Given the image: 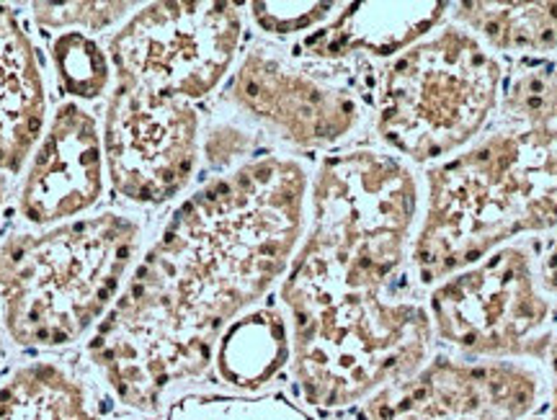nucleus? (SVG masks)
Wrapping results in <instances>:
<instances>
[{"instance_id":"obj_10","label":"nucleus","mask_w":557,"mask_h":420,"mask_svg":"<svg viewBox=\"0 0 557 420\" xmlns=\"http://www.w3.org/2000/svg\"><path fill=\"white\" fill-rule=\"evenodd\" d=\"M103 160L114 192L160 207L191 184L201 160V116L189 101L116 83L103 119Z\"/></svg>"},{"instance_id":"obj_24","label":"nucleus","mask_w":557,"mask_h":420,"mask_svg":"<svg viewBox=\"0 0 557 420\" xmlns=\"http://www.w3.org/2000/svg\"><path fill=\"white\" fill-rule=\"evenodd\" d=\"M540 284L549 299H557V227L549 233L545 248L537 256Z\"/></svg>"},{"instance_id":"obj_11","label":"nucleus","mask_w":557,"mask_h":420,"mask_svg":"<svg viewBox=\"0 0 557 420\" xmlns=\"http://www.w3.org/2000/svg\"><path fill=\"white\" fill-rule=\"evenodd\" d=\"M545 397L540 361L431 356L410 380L338 420H527Z\"/></svg>"},{"instance_id":"obj_1","label":"nucleus","mask_w":557,"mask_h":420,"mask_svg":"<svg viewBox=\"0 0 557 420\" xmlns=\"http://www.w3.org/2000/svg\"><path fill=\"white\" fill-rule=\"evenodd\" d=\"M308 194L302 160L263 156L173 212L88 341L86 367L111 403L160 420L205 380L225 328L287 276L308 227Z\"/></svg>"},{"instance_id":"obj_13","label":"nucleus","mask_w":557,"mask_h":420,"mask_svg":"<svg viewBox=\"0 0 557 420\" xmlns=\"http://www.w3.org/2000/svg\"><path fill=\"white\" fill-rule=\"evenodd\" d=\"M451 3H346L318 32L305 34L297 58L336 65L348 58L395 60L449 18Z\"/></svg>"},{"instance_id":"obj_22","label":"nucleus","mask_w":557,"mask_h":420,"mask_svg":"<svg viewBox=\"0 0 557 420\" xmlns=\"http://www.w3.org/2000/svg\"><path fill=\"white\" fill-rule=\"evenodd\" d=\"M135 3H37L34 21L41 29H88L101 32L124 18Z\"/></svg>"},{"instance_id":"obj_19","label":"nucleus","mask_w":557,"mask_h":420,"mask_svg":"<svg viewBox=\"0 0 557 420\" xmlns=\"http://www.w3.org/2000/svg\"><path fill=\"white\" fill-rule=\"evenodd\" d=\"M52 62L60 86L78 101H94L107 94L111 60L96 39L83 32H62L52 41Z\"/></svg>"},{"instance_id":"obj_2","label":"nucleus","mask_w":557,"mask_h":420,"mask_svg":"<svg viewBox=\"0 0 557 420\" xmlns=\"http://www.w3.org/2000/svg\"><path fill=\"white\" fill-rule=\"evenodd\" d=\"M557 227V129L504 127L423 173L410 274L421 289Z\"/></svg>"},{"instance_id":"obj_15","label":"nucleus","mask_w":557,"mask_h":420,"mask_svg":"<svg viewBox=\"0 0 557 420\" xmlns=\"http://www.w3.org/2000/svg\"><path fill=\"white\" fill-rule=\"evenodd\" d=\"M292 361V328L282 305H256L220 335L212 369L222 387L253 397L269 390Z\"/></svg>"},{"instance_id":"obj_21","label":"nucleus","mask_w":557,"mask_h":420,"mask_svg":"<svg viewBox=\"0 0 557 420\" xmlns=\"http://www.w3.org/2000/svg\"><path fill=\"white\" fill-rule=\"evenodd\" d=\"M160 420H310L297 408L278 400H250V397H233V400L197 403L184 400L165 412Z\"/></svg>"},{"instance_id":"obj_3","label":"nucleus","mask_w":557,"mask_h":420,"mask_svg":"<svg viewBox=\"0 0 557 420\" xmlns=\"http://www.w3.org/2000/svg\"><path fill=\"white\" fill-rule=\"evenodd\" d=\"M421 205V181L395 152L359 147L323 158L310 181V225L278 302L395 286L410 261Z\"/></svg>"},{"instance_id":"obj_17","label":"nucleus","mask_w":557,"mask_h":420,"mask_svg":"<svg viewBox=\"0 0 557 420\" xmlns=\"http://www.w3.org/2000/svg\"><path fill=\"white\" fill-rule=\"evenodd\" d=\"M449 21L465 26L493 54L545 58L557 52V0L553 3H451Z\"/></svg>"},{"instance_id":"obj_25","label":"nucleus","mask_w":557,"mask_h":420,"mask_svg":"<svg viewBox=\"0 0 557 420\" xmlns=\"http://www.w3.org/2000/svg\"><path fill=\"white\" fill-rule=\"evenodd\" d=\"M542 367L547 372V400H549V410H547V420H557V331L549 341L545 356H542Z\"/></svg>"},{"instance_id":"obj_8","label":"nucleus","mask_w":557,"mask_h":420,"mask_svg":"<svg viewBox=\"0 0 557 420\" xmlns=\"http://www.w3.org/2000/svg\"><path fill=\"white\" fill-rule=\"evenodd\" d=\"M240 9L197 0L135 11L109 45L116 83L189 103L214 94L238 62L246 34Z\"/></svg>"},{"instance_id":"obj_27","label":"nucleus","mask_w":557,"mask_h":420,"mask_svg":"<svg viewBox=\"0 0 557 420\" xmlns=\"http://www.w3.org/2000/svg\"><path fill=\"white\" fill-rule=\"evenodd\" d=\"M3 192H5V178L0 176V201H3Z\"/></svg>"},{"instance_id":"obj_28","label":"nucleus","mask_w":557,"mask_h":420,"mask_svg":"<svg viewBox=\"0 0 557 420\" xmlns=\"http://www.w3.org/2000/svg\"><path fill=\"white\" fill-rule=\"evenodd\" d=\"M527 420H542V418H534V416H532V418H527Z\"/></svg>"},{"instance_id":"obj_14","label":"nucleus","mask_w":557,"mask_h":420,"mask_svg":"<svg viewBox=\"0 0 557 420\" xmlns=\"http://www.w3.org/2000/svg\"><path fill=\"white\" fill-rule=\"evenodd\" d=\"M47 119L45 81L29 34L0 5V171L18 173Z\"/></svg>"},{"instance_id":"obj_7","label":"nucleus","mask_w":557,"mask_h":420,"mask_svg":"<svg viewBox=\"0 0 557 420\" xmlns=\"http://www.w3.org/2000/svg\"><path fill=\"white\" fill-rule=\"evenodd\" d=\"M426 307L434 338L465 359L542 361L557 331L529 243H508L434 284Z\"/></svg>"},{"instance_id":"obj_23","label":"nucleus","mask_w":557,"mask_h":420,"mask_svg":"<svg viewBox=\"0 0 557 420\" xmlns=\"http://www.w3.org/2000/svg\"><path fill=\"white\" fill-rule=\"evenodd\" d=\"M253 150V135L233 124H218L214 129L207 132L205 152L207 163L212 168H227L233 171V163Z\"/></svg>"},{"instance_id":"obj_20","label":"nucleus","mask_w":557,"mask_h":420,"mask_svg":"<svg viewBox=\"0 0 557 420\" xmlns=\"http://www.w3.org/2000/svg\"><path fill=\"white\" fill-rule=\"evenodd\" d=\"M346 3H248L246 9L256 29L267 37H295V34L318 32L333 21Z\"/></svg>"},{"instance_id":"obj_26","label":"nucleus","mask_w":557,"mask_h":420,"mask_svg":"<svg viewBox=\"0 0 557 420\" xmlns=\"http://www.w3.org/2000/svg\"><path fill=\"white\" fill-rule=\"evenodd\" d=\"M5 361V343H3V333H0V367H3Z\"/></svg>"},{"instance_id":"obj_16","label":"nucleus","mask_w":557,"mask_h":420,"mask_svg":"<svg viewBox=\"0 0 557 420\" xmlns=\"http://www.w3.org/2000/svg\"><path fill=\"white\" fill-rule=\"evenodd\" d=\"M109 403L90 369L52 359L24 363L0 384V420H103Z\"/></svg>"},{"instance_id":"obj_9","label":"nucleus","mask_w":557,"mask_h":420,"mask_svg":"<svg viewBox=\"0 0 557 420\" xmlns=\"http://www.w3.org/2000/svg\"><path fill=\"white\" fill-rule=\"evenodd\" d=\"M225 101L246 122L297 150H329L361 122L357 94L274 45L250 47L225 88Z\"/></svg>"},{"instance_id":"obj_4","label":"nucleus","mask_w":557,"mask_h":420,"mask_svg":"<svg viewBox=\"0 0 557 420\" xmlns=\"http://www.w3.org/2000/svg\"><path fill=\"white\" fill-rule=\"evenodd\" d=\"M143 227L120 212L0 245V312L16 346L58 351L103 323L137 261Z\"/></svg>"},{"instance_id":"obj_6","label":"nucleus","mask_w":557,"mask_h":420,"mask_svg":"<svg viewBox=\"0 0 557 420\" xmlns=\"http://www.w3.org/2000/svg\"><path fill=\"white\" fill-rule=\"evenodd\" d=\"M506 65L465 26L444 21L382 73L374 132L410 165L457 156L496 116Z\"/></svg>"},{"instance_id":"obj_5","label":"nucleus","mask_w":557,"mask_h":420,"mask_svg":"<svg viewBox=\"0 0 557 420\" xmlns=\"http://www.w3.org/2000/svg\"><path fill=\"white\" fill-rule=\"evenodd\" d=\"M278 305L292 328V384L299 403L323 418H344L377 392L410 380L434 351L426 299L395 286Z\"/></svg>"},{"instance_id":"obj_18","label":"nucleus","mask_w":557,"mask_h":420,"mask_svg":"<svg viewBox=\"0 0 557 420\" xmlns=\"http://www.w3.org/2000/svg\"><path fill=\"white\" fill-rule=\"evenodd\" d=\"M496 116L504 127L557 129V52L521 58L506 73Z\"/></svg>"},{"instance_id":"obj_12","label":"nucleus","mask_w":557,"mask_h":420,"mask_svg":"<svg viewBox=\"0 0 557 420\" xmlns=\"http://www.w3.org/2000/svg\"><path fill=\"white\" fill-rule=\"evenodd\" d=\"M103 135L81 103H62L24 181L18 212L32 225L73 220L103 196Z\"/></svg>"}]
</instances>
